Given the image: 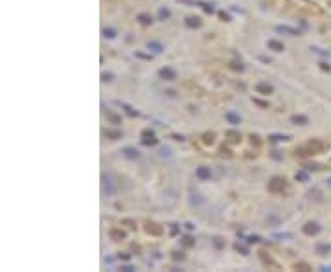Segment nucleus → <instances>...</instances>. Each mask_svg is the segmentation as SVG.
Returning a JSON list of instances; mask_svg holds the SVG:
<instances>
[{"mask_svg":"<svg viewBox=\"0 0 331 272\" xmlns=\"http://www.w3.org/2000/svg\"><path fill=\"white\" fill-rule=\"evenodd\" d=\"M101 186H103V193H105L107 197H110V195L116 193V186H114L112 178H110L109 175H103V176H101Z\"/></svg>","mask_w":331,"mask_h":272,"instance_id":"obj_1","label":"nucleus"},{"mask_svg":"<svg viewBox=\"0 0 331 272\" xmlns=\"http://www.w3.org/2000/svg\"><path fill=\"white\" fill-rule=\"evenodd\" d=\"M285 178H281V176H274L270 182H269V189L272 191V193H278V191H283L285 189Z\"/></svg>","mask_w":331,"mask_h":272,"instance_id":"obj_2","label":"nucleus"},{"mask_svg":"<svg viewBox=\"0 0 331 272\" xmlns=\"http://www.w3.org/2000/svg\"><path fill=\"white\" fill-rule=\"evenodd\" d=\"M158 76H160L162 79H166V81H175V79H177V72L173 70V68H169V66H166V68H160Z\"/></svg>","mask_w":331,"mask_h":272,"instance_id":"obj_3","label":"nucleus"},{"mask_svg":"<svg viewBox=\"0 0 331 272\" xmlns=\"http://www.w3.org/2000/svg\"><path fill=\"white\" fill-rule=\"evenodd\" d=\"M302 230H303V234H305V235H315V234H318V230H320V228H318V224H316V222H307Z\"/></svg>","mask_w":331,"mask_h":272,"instance_id":"obj_4","label":"nucleus"},{"mask_svg":"<svg viewBox=\"0 0 331 272\" xmlns=\"http://www.w3.org/2000/svg\"><path fill=\"white\" fill-rule=\"evenodd\" d=\"M256 90L259 94H263V96H267V94H272V85H269V83H257L256 85Z\"/></svg>","mask_w":331,"mask_h":272,"instance_id":"obj_5","label":"nucleus"},{"mask_svg":"<svg viewBox=\"0 0 331 272\" xmlns=\"http://www.w3.org/2000/svg\"><path fill=\"white\" fill-rule=\"evenodd\" d=\"M224 118H226V121L232 123V125H239V123H241V118H239L238 114H234V112H230V110L224 114Z\"/></svg>","mask_w":331,"mask_h":272,"instance_id":"obj_6","label":"nucleus"},{"mask_svg":"<svg viewBox=\"0 0 331 272\" xmlns=\"http://www.w3.org/2000/svg\"><path fill=\"white\" fill-rule=\"evenodd\" d=\"M195 175H197V178H199V180H208L211 173H210V167H199Z\"/></svg>","mask_w":331,"mask_h":272,"instance_id":"obj_7","label":"nucleus"},{"mask_svg":"<svg viewBox=\"0 0 331 272\" xmlns=\"http://www.w3.org/2000/svg\"><path fill=\"white\" fill-rule=\"evenodd\" d=\"M267 46H269L270 50H274V52H283V44H281L280 40H276V39H270V40L267 42Z\"/></svg>","mask_w":331,"mask_h":272,"instance_id":"obj_8","label":"nucleus"},{"mask_svg":"<svg viewBox=\"0 0 331 272\" xmlns=\"http://www.w3.org/2000/svg\"><path fill=\"white\" fill-rule=\"evenodd\" d=\"M147 48L153 50L155 53H162V50H164V46H162L160 42H156V40H149V42H147Z\"/></svg>","mask_w":331,"mask_h":272,"instance_id":"obj_9","label":"nucleus"},{"mask_svg":"<svg viewBox=\"0 0 331 272\" xmlns=\"http://www.w3.org/2000/svg\"><path fill=\"white\" fill-rule=\"evenodd\" d=\"M186 26L188 28H199L201 26V18H197V17H188L186 18Z\"/></svg>","mask_w":331,"mask_h":272,"instance_id":"obj_10","label":"nucleus"},{"mask_svg":"<svg viewBox=\"0 0 331 272\" xmlns=\"http://www.w3.org/2000/svg\"><path fill=\"white\" fill-rule=\"evenodd\" d=\"M123 156H127V158H131V160H133V158H138V151L133 149V147H125L123 149Z\"/></svg>","mask_w":331,"mask_h":272,"instance_id":"obj_11","label":"nucleus"},{"mask_svg":"<svg viewBox=\"0 0 331 272\" xmlns=\"http://www.w3.org/2000/svg\"><path fill=\"white\" fill-rule=\"evenodd\" d=\"M110 237L114 241H122V239H125V232L123 230H112L110 232Z\"/></svg>","mask_w":331,"mask_h":272,"instance_id":"obj_12","label":"nucleus"},{"mask_svg":"<svg viewBox=\"0 0 331 272\" xmlns=\"http://www.w3.org/2000/svg\"><path fill=\"white\" fill-rule=\"evenodd\" d=\"M291 121H293V123H298V125H303V123H307V118H305V116L294 114V116H291Z\"/></svg>","mask_w":331,"mask_h":272,"instance_id":"obj_13","label":"nucleus"},{"mask_svg":"<svg viewBox=\"0 0 331 272\" xmlns=\"http://www.w3.org/2000/svg\"><path fill=\"white\" fill-rule=\"evenodd\" d=\"M276 31H280V33H289V35H298L294 30H291V28H287V26H278Z\"/></svg>","mask_w":331,"mask_h":272,"instance_id":"obj_14","label":"nucleus"},{"mask_svg":"<svg viewBox=\"0 0 331 272\" xmlns=\"http://www.w3.org/2000/svg\"><path fill=\"white\" fill-rule=\"evenodd\" d=\"M138 20L142 22V24H151V22H153V18H151L149 15H146V13H142V15L138 17Z\"/></svg>","mask_w":331,"mask_h":272,"instance_id":"obj_15","label":"nucleus"},{"mask_svg":"<svg viewBox=\"0 0 331 272\" xmlns=\"http://www.w3.org/2000/svg\"><path fill=\"white\" fill-rule=\"evenodd\" d=\"M158 17H160L162 20H166V18H169V17H171V11H169V9H166V8H162V9L158 11Z\"/></svg>","mask_w":331,"mask_h":272,"instance_id":"obj_16","label":"nucleus"},{"mask_svg":"<svg viewBox=\"0 0 331 272\" xmlns=\"http://www.w3.org/2000/svg\"><path fill=\"white\" fill-rule=\"evenodd\" d=\"M107 118H109V120H110V121H112L114 125H118V123L122 121V120H120V116H116V114H112V112H107Z\"/></svg>","mask_w":331,"mask_h":272,"instance_id":"obj_17","label":"nucleus"},{"mask_svg":"<svg viewBox=\"0 0 331 272\" xmlns=\"http://www.w3.org/2000/svg\"><path fill=\"white\" fill-rule=\"evenodd\" d=\"M147 232H149V234H156V235L162 234V230L156 228V224H147Z\"/></svg>","mask_w":331,"mask_h":272,"instance_id":"obj_18","label":"nucleus"},{"mask_svg":"<svg viewBox=\"0 0 331 272\" xmlns=\"http://www.w3.org/2000/svg\"><path fill=\"white\" fill-rule=\"evenodd\" d=\"M103 35L109 37V39H114V37H116V31H114L112 28H105V30H103Z\"/></svg>","mask_w":331,"mask_h":272,"instance_id":"obj_19","label":"nucleus"},{"mask_svg":"<svg viewBox=\"0 0 331 272\" xmlns=\"http://www.w3.org/2000/svg\"><path fill=\"white\" fill-rule=\"evenodd\" d=\"M142 144H144V145H155L156 144V138H155V136H149V138L142 140Z\"/></svg>","mask_w":331,"mask_h":272,"instance_id":"obj_20","label":"nucleus"},{"mask_svg":"<svg viewBox=\"0 0 331 272\" xmlns=\"http://www.w3.org/2000/svg\"><path fill=\"white\" fill-rule=\"evenodd\" d=\"M171 256H173V259H175V261H179V259L182 261V259H184V254H182V252H179V250H175Z\"/></svg>","mask_w":331,"mask_h":272,"instance_id":"obj_21","label":"nucleus"},{"mask_svg":"<svg viewBox=\"0 0 331 272\" xmlns=\"http://www.w3.org/2000/svg\"><path fill=\"white\" fill-rule=\"evenodd\" d=\"M107 136H112V138H120L122 132H118V131H107Z\"/></svg>","mask_w":331,"mask_h":272,"instance_id":"obj_22","label":"nucleus"},{"mask_svg":"<svg viewBox=\"0 0 331 272\" xmlns=\"http://www.w3.org/2000/svg\"><path fill=\"white\" fill-rule=\"evenodd\" d=\"M182 244H184V246H192V244H193V239H192V237H184V239H182Z\"/></svg>","mask_w":331,"mask_h":272,"instance_id":"obj_23","label":"nucleus"},{"mask_svg":"<svg viewBox=\"0 0 331 272\" xmlns=\"http://www.w3.org/2000/svg\"><path fill=\"white\" fill-rule=\"evenodd\" d=\"M296 178H298V180H305V178H307V173L300 171V173H296Z\"/></svg>","mask_w":331,"mask_h":272,"instance_id":"obj_24","label":"nucleus"},{"mask_svg":"<svg viewBox=\"0 0 331 272\" xmlns=\"http://www.w3.org/2000/svg\"><path fill=\"white\" fill-rule=\"evenodd\" d=\"M202 8H204V11H206V13H214V8H211L210 4H202Z\"/></svg>","mask_w":331,"mask_h":272,"instance_id":"obj_25","label":"nucleus"},{"mask_svg":"<svg viewBox=\"0 0 331 272\" xmlns=\"http://www.w3.org/2000/svg\"><path fill=\"white\" fill-rule=\"evenodd\" d=\"M316 250H318V252H327V250H329V246H326V244H318Z\"/></svg>","mask_w":331,"mask_h":272,"instance_id":"obj_26","label":"nucleus"},{"mask_svg":"<svg viewBox=\"0 0 331 272\" xmlns=\"http://www.w3.org/2000/svg\"><path fill=\"white\" fill-rule=\"evenodd\" d=\"M232 68H234V70H243V64H241V63H239V64H238V63H232Z\"/></svg>","mask_w":331,"mask_h":272,"instance_id":"obj_27","label":"nucleus"},{"mask_svg":"<svg viewBox=\"0 0 331 272\" xmlns=\"http://www.w3.org/2000/svg\"><path fill=\"white\" fill-rule=\"evenodd\" d=\"M270 140H272V142H280V140H285V138H283V136H278V134H274V136H270Z\"/></svg>","mask_w":331,"mask_h":272,"instance_id":"obj_28","label":"nucleus"},{"mask_svg":"<svg viewBox=\"0 0 331 272\" xmlns=\"http://www.w3.org/2000/svg\"><path fill=\"white\" fill-rule=\"evenodd\" d=\"M110 77H112L110 74H103V79H105V81H110Z\"/></svg>","mask_w":331,"mask_h":272,"instance_id":"obj_29","label":"nucleus"}]
</instances>
